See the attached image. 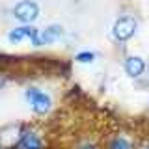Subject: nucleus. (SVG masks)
I'll return each instance as SVG.
<instances>
[{"label": "nucleus", "mask_w": 149, "mask_h": 149, "mask_svg": "<svg viewBox=\"0 0 149 149\" xmlns=\"http://www.w3.org/2000/svg\"><path fill=\"white\" fill-rule=\"evenodd\" d=\"M26 101L32 104V108H34L36 114H45V112L50 110V106H52V99H50L49 93L37 90V88H28L26 93H24Z\"/></svg>", "instance_id": "obj_1"}, {"label": "nucleus", "mask_w": 149, "mask_h": 149, "mask_svg": "<svg viewBox=\"0 0 149 149\" xmlns=\"http://www.w3.org/2000/svg\"><path fill=\"white\" fill-rule=\"evenodd\" d=\"M138 28V22L134 17H119L118 21L114 22V30H112V34H114V37L118 41H129L130 37L134 36V32H136Z\"/></svg>", "instance_id": "obj_2"}, {"label": "nucleus", "mask_w": 149, "mask_h": 149, "mask_svg": "<svg viewBox=\"0 0 149 149\" xmlns=\"http://www.w3.org/2000/svg\"><path fill=\"white\" fill-rule=\"evenodd\" d=\"M11 13H13V17L19 19L21 22L30 24L32 21H36V19L39 17V6H37L36 2H32V0H22V2H19V4L13 6Z\"/></svg>", "instance_id": "obj_3"}, {"label": "nucleus", "mask_w": 149, "mask_h": 149, "mask_svg": "<svg viewBox=\"0 0 149 149\" xmlns=\"http://www.w3.org/2000/svg\"><path fill=\"white\" fill-rule=\"evenodd\" d=\"M37 37H39V30L34 26H21V28H13L9 32L8 39L11 43H21L22 39H32V43H37Z\"/></svg>", "instance_id": "obj_4"}, {"label": "nucleus", "mask_w": 149, "mask_h": 149, "mask_svg": "<svg viewBox=\"0 0 149 149\" xmlns=\"http://www.w3.org/2000/svg\"><path fill=\"white\" fill-rule=\"evenodd\" d=\"M62 36H63V28H62V26H60V24H50L47 30L39 32V37H37L36 47H39V45H49V43H52V41H56L58 37H62Z\"/></svg>", "instance_id": "obj_5"}, {"label": "nucleus", "mask_w": 149, "mask_h": 149, "mask_svg": "<svg viewBox=\"0 0 149 149\" xmlns=\"http://www.w3.org/2000/svg\"><path fill=\"white\" fill-rule=\"evenodd\" d=\"M125 71H127L129 77H140L146 71V63L140 56H129L125 60Z\"/></svg>", "instance_id": "obj_6"}, {"label": "nucleus", "mask_w": 149, "mask_h": 149, "mask_svg": "<svg viewBox=\"0 0 149 149\" xmlns=\"http://www.w3.org/2000/svg\"><path fill=\"white\" fill-rule=\"evenodd\" d=\"M15 149H41V140L34 132H24L15 143Z\"/></svg>", "instance_id": "obj_7"}, {"label": "nucleus", "mask_w": 149, "mask_h": 149, "mask_svg": "<svg viewBox=\"0 0 149 149\" xmlns=\"http://www.w3.org/2000/svg\"><path fill=\"white\" fill-rule=\"evenodd\" d=\"M108 149H130V142L127 138H123V136H118V138H114L110 142Z\"/></svg>", "instance_id": "obj_8"}, {"label": "nucleus", "mask_w": 149, "mask_h": 149, "mask_svg": "<svg viewBox=\"0 0 149 149\" xmlns=\"http://www.w3.org/2000/svg\"><path fill=\"white\" fill-rule=\"evenodd\" d=\"M93 58H95V54H93V52H80V54H77V62H80V63L93 62Z\"/></svg>", "instance_id": "obj_9"}, {"label": "nucleus", "mask_w": 149, "mask_h": 149, "mask_svg": "<svg viewBox=\"0 0 149 149\" xmlns=\"http://www.w3.org/2000/svg\"><path fill=\"white\" fill-rule=\"evenodd\" d=\"M80 149H97L93 143H84V146H80Z\"/></svg>", "instance_id": "obj_10"}, {"label": "nucleus", "mask_w": 149, "mask_h": 149, "mask_svg": "<svg viewBox=\"0 0 149 149\" xmlns=\"http://www.w3.org/2000/svg\"><path fill=\"white\" fill-rule=\"evenodd\" d=\"M147 77H149V67H147Z\"/></svg>", "instance_id": "obj_11"}, {"label": "nucleus", "mask_w": 149, "mask_h": 149, "mask_svg": "<svg viewBox=\"0 0 149 149\" xmlns=\"http://www.w3.org/2000/svg\"><path fill=\"white\" fill-rule=\"evenodd\" d=\"M143 149H149V146H146V147H143Z\"/></svg>", "instance_id": "obj_12"}]
</instances>
